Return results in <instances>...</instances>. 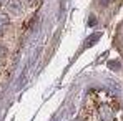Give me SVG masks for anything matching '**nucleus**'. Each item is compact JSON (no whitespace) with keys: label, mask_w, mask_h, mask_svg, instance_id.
Wrapping results in <instances>:
<instances>
[{"label":"nucleus","mask_w":123,"mask_h":121,"mask_svg":"<svg viewBox=\"0 0 123 121\" xmlns=\"http://www.w3.org/2000/svg\"><path fill=\"white\" fill-rule=\"evenodd\" d=\"M5 23H7V17H5V15H0V33H2V30H3V27H5Z\"/></svg>","instance_id":"obj_1"},{"label":"nucleus","mask_w":123,"mask_h":121,"mask_svg":"<svg viewBox=\"0 0 123 121\" xmlns=\"http://www.w3.org/2000/svg\"><path fill=\"white\" fill-rule=\"evenodd\" d=\"M3 57H5V48H3V46L0 45V61L3 60Z\"/></svg>","instance_id":"obj_2"}]
</instances>
